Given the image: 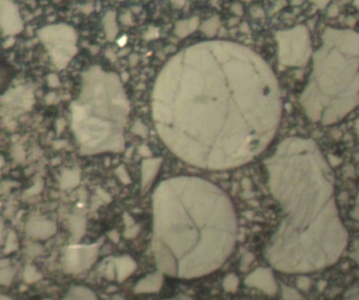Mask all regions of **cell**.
Wrapping results in <instances>:
<instances>
[{
  "label": "cell",
  "mask_w": 359,
  "mask_h": 300,
  "mask_svg": "<svg viewBox=\"0 0 359 300\" xmlns=\"http://www.w3.org/2000/svg\"><path fill=\"white\" fill-rule=\"evenodd\" d=\"M77 121L78 135L88 152L120 151L124 147L128 102L112 74H98Z\"/></svg>",
  "instance_id": "277c9868"
},
{
  "label": "cell",
  "mask_w": 359,
  "mask_h": 300,
  "mask_svg": "<svg viewBox=\"0 0 359 300\" xmlns=\"http://www.w3.org/2000/svg\"><path fill=\"white\" fill-rule=\"evenodd\" d=\"M112 300H126L123 296H120V295H115L112 297Z\"/></svg>",
  "instance_id": "e0dca14e"
},
{
  "label": "cell",
  "mask_w": 359,
  "mask_h": 300,
  "mask_svg": "<svg viewBox=\"0 0 359 300\" xmlns=\"http://www.w3.org/2000/svg\"><path fill=\"white\" fill-rule=\"evenodd\" d=\"M355 248H356V253H354V254H353V256H356V255H358V257H356L355 259L359 262V240L356 242V245H355Z\"/></svg>",
  "instance_id": "2e32d148"
},
{
  "label": "cell",
  "mask_w": 359,
  "mask_h": 300,
  "mask_svg": "<svg viewBox=\"0 0 359 300\" xmlns=\"http://www.w3.org/2000/svg\"><path fill=\"white\" fill-rule=\"evenodd\" d=\"M139 232V227L138 226H134L132 228H129L126 230L125 232V236L128 237V238H131V237H135L137 234Z\"/></svg>",
  "instance_id": "9a60e30c"
},
{
  "label": "cell",
  "mask_w": 359,
  "mask_h": 300,
  "mask_svg": "<svg viewBox=\"0 0 359 300\" xmlns=\"http://www.w3.org/2000/svg\"><path fill=\"white\" fill-rule=\"evenodd\" d=\"M153 249L161 273L195 278L219 269L231 254L238 222L227 194L194 176L160 183L153 195Z\"/></svg>",
  "instance_id": "7a4b0ae2"
},
{
  "label": "cell",
  "mask_w": 359,
  "mask_h": 300,
  "mask_svg": "<svg viewBox=\"0 0 359 300\" xmlns=\"http://www.w3.org/2000/svg\"><path fill=\"white\" fill-rule=\"evenodd\" d=\"M282 298L283 300H300L301 296L295 289L282 286Z\"/></svg>",
  "instance_id": "8fae6325"
},
{
  "label": "cell",
  "mask_w": 359,
  "mask_h": 300,
  "mask_svg": "<svg viewBox=\"0 0 359 300\" xmlns=\"http://www.w3.org/2000/svg\"><path fill=\"white\" fill-rule=\"evenodd\" d=\"M117 279L120 283L124 281L128 276L134 273L137 265L136 262L128 256H122L115 260Z\"/></svg>",
  "instance_id": "ba28073f"
},
{
  "label": "cell",
  "mask_w": 359,
  "mask_h": 300,
  "mask_svg": "<svg viewBox=\"0 0 359 300\" xmlns=\"http://www.w3.org/2000/svg\"><path fill=\"white\" fill-rule=\"evenodd\" d=\"M63 300H98V298L89 288L76 286L69 291Z\"/></svg>",
  "instance_id": "9c48e42d"
},
{
  "label": "cell",
  "mask_w": 359,
  "mask_h": 300,
  "mask_svg": "<svg viewBox=\"0 0 359 300\" xmlns=\"http://www.w3.org/2000/svg\"><path fill=\"white\" fill-rule=\"evenodd\" d=\"M295 144V140L283 142L266 162L271 192L285 215L266 257L279 271L306 273L337 260L347 245V232L334 204H314V194L302 184Z\"/></svg>",
  "instance_id": "3957f363"
},
{
  "label": "cell",
  "mask_w": 359,
  "mask_h": 300,
  "mask_svg": "<svg viewBox=\"0 0 359 300\" xmlns=\"http://www.w3.org/2000/svg\"><path fill=\"white\" fill-rule=\"evenodd\" d=\"M163 275L161 272L149 274L146 277L142 278L135 286V293H157L162 288Z\"/></svg>",
  "instance_id": "52a82bcc"
},
{
  "label": "cell",
  "mask_w": 359,
  "mask_h": 300,
  "mask_svg": "<svg viewBox=\"0 0 359 300\" xmlns=\"http://www.w3.org/2000/svg\"><path fill=\"white\" fill-rule=\"evenodd\" d=\"M153 118L184 162L209 170L247 164L273 139L276 82L257 55L226 42L198 44L169 61L157 81Z\"/></svg>",
  "instance_id": "6da1fadb"
},
{
  "label": "cell",
  "mask_w": 359,
  "mask_h": 300,
  "mask_svg": "<svg viewBox=\"0 0 359 300\" xmlns=\"http://www.w3.org/2000/svg\"><path fill=\"white\" fill-rule=\"evenodd\" d=\"M0 300H13L11 297L5 296V295H0Z\"/></svg>",
  "instance_id": "ac0fdd59"
},
{
  "label": "cell",
  "mask_w": 359,
  "mask_h": 300,
  "mask_svg": "<svg viewBox=\"0 0 359 300\" xmlns=\"http://www.w3.org/2000/svg\"><path fill=\"white\" fill-rule=\"evenodd\" d=\"M94 250L93 249H82L76 251L73 255L69 256L66 267L71 272H78L85 268H88L94 258Z\"/></svg>",
  "instance_id": "8992f818"
},
{
  "label": "cell",
  "mask_w": 359,
  "mask_h": 300,
  "mask_svg": "<svg viewBox=\"0 0 359 300\" xmlns=\"http://www.w3.org/2000/svg\"><path fill=\"white\" fill-rule=\"evenodd\" d=\"M24 278L26 283H35L38 279L40 278V275L37 273V272L34 269H30L28 268L25 272H24Z\"/></svg>",
  "instance_id": "4fadbf2b"
},
{
  "label": "cell",
  "mask_w": 359,
  "mask_h": 300,
  "mask_svg": "<svg viewBox=\"0 0 359 300\" xmlns=\"http://www.w3.org/2000/svg\"><path fill=\"white\" fill-rule=\"evenodd\" d=\"M240 285V280L234 274L227 275L223 280V288L226 292H235Z\"/></svg>",
  "instance_id": "30bf717a"
},
{
  "label": "cell",
  "mask_w": 359,
  "mask_h": 300,
  "mask_svg": "<svg viewBox=\"0 0 359 300\" xmlns=\"http://www.w3.org/2000/svg\"><path fill=\"white\" fill-rule=\"evenodd\" d=\"M14 273L12 270L3 269L0 271V285L1 286H8L12 283Z\"/></svg>",
  "instance_id": "7c38bea8"
},
{
  "label": "cell",
  "mask_w": 359,
  "mask_h": 300,
  "mask_svg": "<svg viewBox=\"0 0 359 300\" xmlns=\"http://www.w3.org/2000/svg\"><path fill=\"white\" fill-rule=\"evenodd\" d=\"M311 286V281L308 277H299L297 279V287L302 291H307Z\"/></svg>",
  "instance_id": "5bb4252c"
},
{
  "label": "cell",
  "mask_w": 359,
  "mask_h": 300,
  "mask_svg": "<svg viewBox=\"0 0 359 300\" xmlns=\"http://www.w3.org/2000/svg\"><path fill=\"white\" fill-rule=\"evenodd\" d=\"M245 285L255 288L268 295H274L277 291V285L270 269L259 268L245 279Z\"/></svg>",
  "instance_id": "5b68a950"
}]
</instances>
